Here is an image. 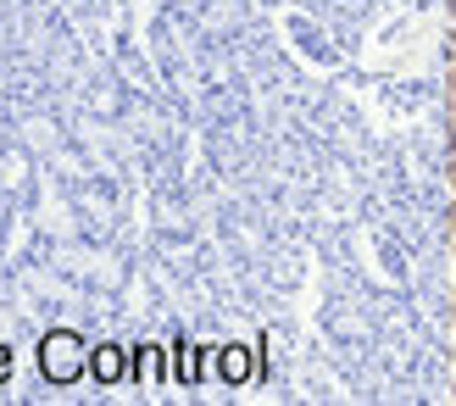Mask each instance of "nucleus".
Instances as JSON below:
<instances>
[{
    "label": "nucleus",
    "instance_id": "f257e3e1",
    "mask_svg": "<svg viewBox=\"0 0 456 406\" xmlns=\"http://www.w3.org/2000/svg\"><path fill=\"white\" fill-rule=\"evenodd\" d=\"M39 373H45V385H78V378L89 373V340L78 329H45L39 334Z\"/></svg>",
    "mask_w": 456,
    "mask_h": 406
},
{
    "label": "nucleus",
    "instance_id": "f03ea898",
    "mask_svg": "<svg viewBox=\"0 0 456 406\" xmlns=\"http://www.w3.org/2000/svg\"><path fill=\"white\" fill-rule=\"evenodd\" d=\"M89 378L95 385H128L134 378V351L128 345H89Z\"/></svg>",
    "mask_w": 456,
    "mask_h": 406
},
{
    "label": "nucleus",
    "instance_id": "7ed1b4c3",
    "mask_svg": "<svg viewBox=\"0 0 456 406\" xmlns=\"http://www.w3.org/2000/svg\"><path fill=\"white\" fill-rule=\"evenodd\" d=\"M212 356H217V378H223V385H250V378H256V351L240 345V340L217 345Z\"/></svg>",
    "mask_w": 456,
    "mask_h": 406
},
{
    "label": "nucleus",
    "instance_id": "20e7f679",
    "mask_svg": "<svg viewBox=\"0 0 456 406\" xmlns=\"http://www.w3.org/2000/svg\"><path fill=\"white\" fill-rule=\"evenodd\" d=\"M173 362H178V368H173L178 385H195V378L207 373V356H200V345H190V340H178V345H173Z\"/></svg>",
    "mask_w": 456,
    "mask_h": 406
},
{
    "label": "nucleus",
    "instance_id": "39448f33",
    "mask_svg": "<svg viewBox=\"0 0 456 406\" xmlns=\"http://www.w3.org/2000/svg\"><path fill=\"white\" fill-rule=\"evenodd\" d=\"M12 368H17V351L0 340V385H12Z\"/></svg>",
    "mask_w": 456,
    "mask_h": 406
}]
</instances>
